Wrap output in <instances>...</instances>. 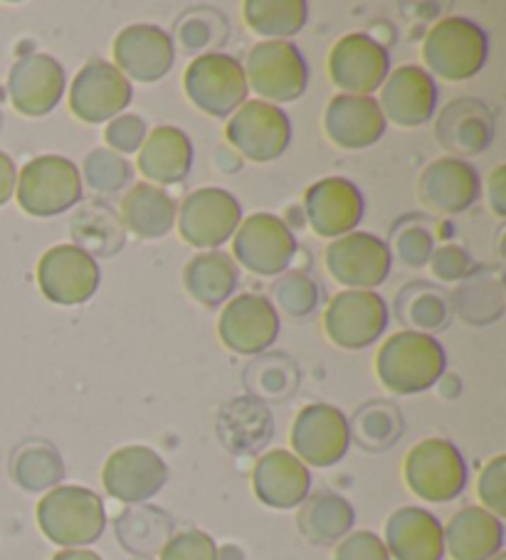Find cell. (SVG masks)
<instances>
[{
    "instance_id": "cell-1",
    "label": "cell",
    "mask_w": 506,
    "mask_h": 560,
    "mask_svg": "<svg viewBox=\"0 0 506 560\" xmlns=\"http://www.w3.org/2000/svg\"><path fill=\"white\" fill-rule=\"evenodd\" d=\"M376 378L393 395H417L435 388L447 371V353L435 336L395 331L376 351Z\"/></svg>"
},
{
    "instance_id": "cell-2",
    "label": "cell",
    "mask_w": 506,
    "mask_h": 560,
    "mask_svg": "<svg viewBox=\"0 0 506 560\" xmlns=\"http://www.w3.org/2000/svg\"><path fill=\"white\" fill-rule=\"evenodd\" d=\"M423 70L445 82H467L490 60V35L470 18L447 15L425 33L421 45Z\"/></svg>"
},
{
    "instance_id": "cell-3",
    "label": "cell",
    "mask_w": 506,
    "mask_h": 560,
    "mask_svg": "<svg viewBox=\"0 0 506 560\" xmlns=\"http://www.w3.org/2000/svg\"><path fill=\"white\" fill-rule=\"evenodd\" d=\"M37 526L55 546L84 548L102 538L106 509L96 491L77 485H60L37 501Z\"/></svg>"
},
{
    "instance_id": "cell-4",
    "label": "cell",
    "mask_w": 506,
    "mask_h": 560,
    "mask_svg": "<svg viewBox=\"0 0 506 560\" xmlns=\"http://www.w3.org/2000/svg\"><path fill=\"white\" fill-rule=\"evenodd\" d=\"M82 176L70 159L35 156L18 171L15 200L25 215L53 218L82 202Z\"/></svg>"
},
{
    "instance_id": "cell-5",
    "label": "cell",
    "mask_w": 506,
    "mask_h": 560,
    "mask_svg": "<svg viewBox=\"0 0 506 560\" xmlns=\"http://www.w3.org/2000/svg\"><path fill=\"white\" fill-rule=\"evenodd\" d=\"M248 92L267 104H291L304 96L309 86V65L291 40H262L250 47L242 65Z\"/></svg>"
},
{
    "instance_id": "cell-6",
    "label": "cell",
    "mask_w": 506,
    "mask_h": 560,
    "mask_svg": "<svg viewBox=\"0 0 506 560\" xmlns=\"http://www.w3.org/2000/svg\"><path fill=\"white\" fill-rule=\"evenodd\" d=\"M403 479L417 499L427 504H447L467 489L470 467L450 440L427 438L405 455Z\"/></svg>"
},
{
    "instance_id": "cell-7",
    "label": "cell",
    "mask_w": 506,
    "mask_h": 560,
    "mask_svg": "<svg viewBox=\"0 0 506 560\" xmlns=\"http://www.w3.org/2000/svg\"><path fill=\"white\" fill-rule=\"evenodd\" d=\"M230 257L257 277H279L297 257V237L285 220L272 212H252L232 235Z\"/></svg>"
},
{
    "instance_id": "cell-8",
    "label": "cell",
    "mask_w": 506,
    "mask_h": 560,
    "mask_svg": "<svg viewBox=\"0 0 506 560\" xmlns=\"http://www.w3.org/2000/svg\"><path fill=\"white\" fill-rule=\"evenodd\" d=\"M391 308L378 292L344 289L329 299L321 316L326 339L344 351H364L386 334Z\"/></svg>"
},
{
    "instance_id": "cell-9",
    "label": "cell",
    "mask_w": 506,
    "mask_h": 560,
    "mask_svg": "<svg viewBox=\"0 0 506 560\" xmlns=\"http://www.w3.org/2000/svg\"><path fill=\"white\" fill-rule=\"evenodd\" d=\"M183 92L200 114L228 119L240 104L248 102V82L242 65L226 52L193 57L183 70Z\"/></svg>"
},
{
    "instance_id": "cell-10",
    "label": "cell",
    "mask_w": 506,
    "mask_h": 560,
    "mask_svg": "<svg viewBox=\"0 0 506 560\" xmlns=\"http://www.w3.org/2000/svg\"><path fill=\"white\" fill-rule=\"evenodd\" d=\"M226 143L242 161L272 163L291 143V121L281 106L262 100H248L226 119Z\"/></svg>"
},
{
    "instance_id": "cell-11",
    "label": "cell",
    "mask_w": 506,
    "mask_h": 560,
    "mask_svg": "<svg viewBox=\"0 0 506 560\" xmlns=\"http://www.w3.org/2000/svg\"><path fill=\"white\" fill-rule=\"evenodd\" d=\"M240 222L242 208L238 198L218 186L193 190L176 212L179 237L200 253H210L230 243Z\"/></svg>"
},
{
    "instance_id": "cell-12",
    "label": "cell",
    "mask_w": 506,
    "mask_h": 560,
    "mask_svg": "<svg viewBox=\"0 0 506 560\" xmlns=\"http://www.w3.org/2000/svg\"><path fill=\"white\" fill-rule=\"evenodd\" d=\"M326 70L338 94L373 96L391 74V52L368 33H348L331 45Z\"/></svg>"
},
{
    "instance_id": "cell-13",
    "label": "cell",
    "mask_w": 506,
    "mask_h": 560,
    "mask_svg": "<svg viewBox=\"0 0 506 560\" xmlns=\"http://www.w3.org/2000/svg\"><path fill=\"white\" fill-rule=\"evenodd\" d=\"M291 455L307 467L326 469L338 465L352 447L348 418L326 402L304 405L289 430Z\"/></svg>"
},
{
    "instance_id": "cell-14",
    "label": "cell",
    "mask_w": 506,
    "mask_h": 560,
    "mask_svg": "<svg viewBox=\"0 0 506 560\" xmlns=\"http://www.w3.org/2000/svg\"><path fill=\"white\" fill-rule=\"evenodd\" d=\"M324 267L338 287L373 292L391 277L393 257L381 237L354 230L331 240L324 249Z\"/></svg>"
},
{
    "instance_id": "cell-15",
    "label": "cell",
    "mask_w": 506,
    "mask_h": 560,
    "mask_svg": "<svg viewBox=\"0 0 506 560\" xmlns=\"http://www.w3.org/2000/svg\"><path fill=\"white\" fill-rule=\"evenodd\" d=\"M35 279L47 302L57 306H80L96 294L102 272L92 255L67 243L45 249L37 262Z\"/></svg>"
},
{
    "instance_id": "cell-16",
    "label": "cell",
    "mask_w": 506,
    "mask_h": 560,
    "mask_svg": "<svg viewBox=\"0 0 506 560\" xmlns=\"http://www.w3.org/2000/svg\"><path fill=\"white\" fill-rule=\"evenodd\" d=\"M134 100V86L126 77L116 70L112 62L94 60L87 62L80 72L74 74L67 92V104L74 119L82 124H110L119 117Z\"/></svg>"
},
{
    "instance_id": "cell-17",
    "label": "cell",
    "mask_w": 506,
    "mask_h": 560,
    "mask_svg": "<svg viewBox=\"0 0 506 560\" xmlns=\"http://www.w3.org/2000/svg\"><path fill=\"white\" fill-rule=\"evenodd\" d=\"M279 314L267 296L248 292L228 299L218 316V339L238 355H260L275 346Z\"/></svg>"
},
{
    "instance_id": "cell-18",
    "label": "cell",
    "mask_w": 506,
    "mask_h": 560,
    "mask_svg": "<svg viewBox=\"0 0 506 560\" xmlns=\"http://www.w3.org/2000/svg\"><path fill=\"white\" fill-rule=\"evenodd\" d=\"M301 212L311 233L324 240H336L354 233L361 225L366 200L356 183L342 176L321 178L304 190Z\"/></svg>"
},
{
    "instance_id": "cell-19",
    "label": "cell",
    "mask_w": 506,
    "mask_h": 560,
    "mask_svg": "<svg viewBox=\"0 0 506 560\" xmlns=\"http://www.w3.org/2000/svg\"><path fill=\"white\" fill-rule=\"evenodd\" d=\"M169 481V467L159 452L143 444H126L114 450L102 467V485L122 504H146Z\"/></svg>"
},
{
    "instance_id": "cell-20",
    "label": "cell",
    "mask_w": 506,
    "mask_h": 560,
    "mask_svg": "<svg viewBox=\"0 0 506 560\" xmlns=\"http://www.w3.org/2000/svg\"><path fill=\"white\" fill-rule=\"evenodd\" d=\"M112 65L129 82L156 84L173 70L176 47H173L171 33H165L163 27L136 23L116 33L112 43Z\"/></svg>"
},
{
    "instance_id": "cell-21",
    "label": "cell",
    "mask_w": 506,
    "mask_h": 560,
    "mask_svg": "<svg viewBox=\"0 0 506 560\" xmlns=\"http://www.w3.org/2000/svg\"><path fill=\"white\" fill-rule=\"evenodd\" d=\"M386 124L415 129L435 117L437 84L421 65H401L386 77L376 96Z\"/></svg>"
},
{
    "instance_id": "cell-22",
    "label": "cell",
    "mask_w": 506,
    "mask_h": 560,
    "mask_svg": "<svg viewBox=\"0 0 506 560\" xmlns=\"http://www.w3.org/2000/svg\"><path fill=\"white\" fill-rule=\"evenodd\" d=\"M67 90L62 65L53 55L31 52L23 55L8 74V96L18 114L27 119L47 117Z\"/></svg>"
},
{
    "instance_id": "cell-23",
    "label": "cell",
    "mask_w": 506,
    "mask_h": 560,
    "mask_svg": "<svg viewBox=\"0 0 506 560\" xmlns=\"http://www.w3.org/2000/svg\"><path fill=\"white\" fill-rule=\"evenodd\" d=\"M496 137V117L492 106L476 96H460L440 112L435 121V139L450 159L467 161L480 156Z\"/></svg>"
},
{
    "instance_id": "cell-24",
    "label": "cell",
    "mask_w": 506,
    "mask_h": 560,
    "mask_svg": "<svg viewBox=\"0 0 506 560\" xmlns=\"http://www.w3.org/2000/svg\"><path fill=\"white\" fill-rule=\"evenodd\" d=\"M480 173L460 159L442 156L427 163L417 178V200L435 215H460L480 200Z\"/></svg>"
},
{
    "instance_id": "cell-25",
    "label": "cell",
    "mask_w": 506,
    "mask_h": 560,
    "mask_svg": "<svg viewBox=\"0 0 506 560\" xmlns=\"http://www.w3.org/2000/svg\"><path fill=\"white\" fill-rule=\"evenodd\" d=\"M326 139L342 151H364L383 139L388 124L376 96L336 94L324 109Z\"/></svg>"
},
{
    "instance_id": "cell-26",
    "label": "cell",
    "mask_w": 506,
    "mask_h": 560,
    "mask_svg": "<svg viewBox=\"0 0 506 560\" xmlns=\"http://www.w3.org/2000/svg\"><path fill=\"white\" fill-rule=\"evenodd\" d=\"M252 491L269 509H297L311 494V471L289 450L262 452L252 467Z\"/></svg>"
},
{
    "instance_id": "cell-27",
    "label": "cell",
    "mask_w": 506,
    "mask_h": 560,
    "mask_svg": "<svg viewBox=\"0 0 506 560\" xmlns=\"http://www.w3.org/2000/svg\"><path fill=\"white\" fill-rule=\"evenodd\" d=\"M193 168V143L188 133L163 124L146 133V141L136 153V171L143 176V183L151 186H179L188 178Z\"/></svg>"
},
{
    "instance_id": "cell-28",
    "label": "cell",
    "mask_w": 506,
    "mask_h": 560,
    "mask_svg": "<svg viewBox=\"0 0 506 560\" xmlns=\"http://www.w3.org/2000/svg\"><path fill=\"white\" fill-rule=\"evenodd\" d=\"M216 432L230 455H260L275 438V418H272L265 402L250 398V395H240L220 408Z\"/></svg>"
},
{
    "instance_id": "cell-29",
    "label": "cell",
    "mask_w": 506,
    "mask_h": 560,
    "mask_svg": "<svg viewBox=\"0 0 506 560\" xmlns=\"http://www.w3.org/2000/svg\"><path fill=\"white\" fill-rule=\"evenodd\" d=\"M383 544L395 560H442L445 538L440 518L421 506L395 509L386 521Z\"/></svg>"
},
{
    "instance_id": "cell-30",
    "label": "cell",
    "mask_w": 506,
    "mask_h": 560,
    "mask_svg": "<svg viewBox=\"0 0 506 560\" xmlns=\"http://www.w3.org/2000/svg\"><path fill=\"white\" fill-rule=\"evenodd\" d=\"M442 538L452 560H492L504 548V521L482 506H462L442 526Z\"/></svg>"
},
{
    "instance_id": "cell-31",
    "label": "cell",
    "mask_w": 506,
    "mask_h": 560,
    "mask_svg": "<svg viewBox=\"0 0 506 560\" xmlns=\"http://www.w3.org/2000/svg\"><path fill=\"white\" fill-rule=\"evenodd\" d=\"M176 212L179 202L169 190L143 180L131 186L119 206L126 235L131 233L139 240H161L176 230Z\"/></svg>"
},
{
    "instance_id": "cell-32",
    "label": "cell",
    "mask_w": 506,
    "mask_h": 560,
    "mask_svg": "<svg viewBox=\"0 0 506 560\" xmlns=\"http://www.w3.org/2000/svg\"><path fill=\"white\" fill-rule=\"evenodd\" d=\"M452 299V312L470 326H490L504 316V272L499 265H476L470 269Z\"/></svg>"
},
{
    "instance_id": "cell-33",
    "label": "cell",
    "mask_w": 506,
    "mask_h": 560,
    "mask_svg": "<svg viewBox=\"0 0 506 560\" xmlns=\"http://www.w3.org/2000/svg\"><path fill=\"white\" fill-rule=\"evenodd\" d=\"M393 314L405 331L435 336L452 324V299L433 282H407L393 299Z\"/></svg>"
},
{
    "instance_id": "cell-34",
    "label": "cell",
    "mask_w": 506,
    "mask_h": 560,
    "mask_svg": "<svg viewBox=\"0 0 506 560\" xmlns=\"http://www.w3.org/2000/svg\"><path fill=\"white\" fill-rule=\"evenodd\" d=\"M240 282V267L228 253L210 249V253L193 255L183 267V287L188 296L206 308H218L232 299Z\"/></svg>"
},
{
    "instance_id": "cell-35",
    "label": "cell",
    "mask_w": 506,
    "mask_h": 560,
    "mask_svg": "<svg viewBox=\"0 0 506 560\" xmlns=\"http://www.w3.org/2000/svg\"><path fill=\"white\" fill-rule=\"evenodd\" d=\"M70 235L72 245L84 249L94 259L119 255L126 245V230L119 210H114L104 200H87L72 212Z\"/></svg>"
},
{
    "instance_id": "cell-36",
    "label": "cell",
    "mask_w": 506,
    "mask_h": 560,
    "mask_svg": "<svg viewBox=\"0 0 506 560\" xmlns=\"http://www.w3.org/2000/svg\"><path fill=\"white\" fill-rule=\"evenodd\" d=\"M354 506L348 499L334 491H317L299 504L297 526L299 534L314 546L338 544L354 528Z\"/></svg>"
},
{
    "instance_id": "cell-37",
    "label": "cell",
    "mask_w": 506,
    "mask_h": 560,
    "mask_svg": "<svg viewBox=\"0 0 506 560\" xmlns=\"http://www.w3.org/2000/svg\"><path fill=\"white\" fill-rule=\"evenodd\" d=\"M299 365L287 353L265 351L252 359L242 371V383L250 398L269 405H281L291 400L299 390Z\"/></svg>"
},
{
    "instance_id": "cell-38",
    "label": "cell",
    "mask_w": 506,
    "mask_h": 560,
    "mask_svg": "<svg viewBox=\"0 0 506 560\" xmlns=\"http://www.w3.org/2000/svg\"><path fill=\"white\" fill-rule=\"evenodd\" d=\"M114 534L126 553L153 558L173 536V518L159 506L136 504L114 521Z\"/></svg>"
},
{
    "instance_id": "cell-39",
    "label": "cell",
    "mask_w": 506,
    "mask_h": 560,
    "mask_svg": "<svg viewBox=\"0 0 506 560\" xmlns=\"http://www.w3.org/2000/svg\"><path fill=\"white\" fill-rule=\"evenodd\" d=\"M230 21L212 5L186 8L173 23V47L188 57L218 52L230 40Z\"/></svg>"
},
{
    "instance_id": "cell-40",
    "label": "cell",
    "mask_w": 506,
    "mask_h": 560,
    "mask_svg": "<svg viewBox=\"0 0 506 560\" xmlns=\"http://www.w3.org/2000/svg\"><path fill=\"white\" fill-rule=\"evenodd\" d=\"M309 5L304 0H245L242 23L262 40H291L304 31Z\"/></svg>"
},
{
    "instance_id": "cell-41",
    "label": "cell",
    "mask_w": 506,
    "mask_h": 560,
    "mask_svg": "<svg viewBox=\"0 0 506 560\" xmlns=\"http://www.w3.org/2000/svg\"><path fill=\"white\" fill-rule=\"evenodd\" d=\"M11 477L18 487L31 491V494L50 491L60 487L65 479V462L53 442L27 440L13 452Z\"/></svg>"
},
{
    "instance_id": "cell-42",
    "label": "cell",
    "mask_w": 506,
    "mask_h": 560,
    "mask_svg": "<svg viewBox=\"0 0 506 560\" xmlns=\"http://www.w3.org/2000/svg\"><path fill=\"white\" fill-rule=\"evenodd\" d=\"M405 422L398 405L388 400H368L348 420L352 442L364 452H386L403 438Z\"/></svg>"
},
{
    "instance_id": "cell-43",
    "label": "cell",
    "mask_w": 506,
    "mask_h": 560,
    "mask_svg": "<svg viewBox=\"0 0 506 560\" xmlns=\"http://www.w3.org/2000/svg\"><path fill=\"white\" fill-rule=\"evenodd\" d=\"M272 306L277 308V314H287L289 318H304L317 312L321 289L317 279L304 269H287L285 275L275 279V284L269 289Z\"/></svg>"
},
{
    "instance_id": "cell-44",
    "label": "cell",
    "mask_w": 506,
    "mask_h": 560,
    "mask_svg": "<svg viewBox=\"0 0 506 560\" xmlns=\"http://www.w3.org/2000/svg\"><path fill=\"white\" fill-rule=\"evenodd\" d=\"M386 245L391 249V257H395L403 267L423 269L435 249V235L421 215H407L395 222L391 240Z\"/></svg>"
},
{
    "instance_id": "cell-45",
    "label": "cell",
    "mask_w": 506,
    "mask_h": 560,
    "mask_svg": "<svg viewBox=\"0 0 506 560\" xmlns=\"http://www.w3.org/2000/svg\"><path fill=\"white\" fill-rule=\"evenodd\" d=\"M131 163L110 149H94L82 163V186L100 196H114L124 190L131 180Z\"/></svg>"
},
{
    "instance_id": "cell-46",
    "label": "cell",
    "mask_w": 506,
    "mask_h": 560,
    "mask_svg": "<svg viewBox=\"0 0 506 560\" xmlns=\"http://www.w3.org/2000/svg\"><path fill=\"white\" fill-rule=\"evenodd\" d=\"M149 127L146 121L134 112H124L114 117L110 124H104V149H110L119 156H129V153H139L141 143L146 141Z\"/></svg>"
},
{
    "instance_id": "cell-47",
    "label": "cell",
    "mask_w": 506,
    "mask_h": 560,
    "mask_svg": "<svg viewBox=\"0 0 506 560\" xmlns=\"http://www.w3.org/2000/svg\"><path fill=\"white\" fill-rule=\"evenodd\" d=\"M476 497L482 509L490 511L496 518L506 516V457L496 455L486 462L480 479H476Z\"/></svg>"
},
{
    "instance_id": "cell-48",
    "label": "cell",
    "mask_w": 506,
    "mask_h": 560,
    "mask_svg": "<svg viewBox=\"0 0 506 560\" xmlns=\"http://www.w3.org/2000/svg\"><path fill=\"white\" fill-rule=\"evenodd\" d=\"M159 560H218V546L206 530L188 528L173 534L161 548Z\"/></svg>"
},
{
    "instance_id": "cell-49",
    "label": "cell",
    "mask_w": 506,
    "mask_h": 560,
    "mask_svg": "<svg viewBox=\"0 0 506 560\" xmlns=\"http://www.w3.org/2000/svg\"><path fill=\"white\" fill-rule=\"evenodd\" d=\"M427 269L430 275L437 279L440 284H460L462 279L470 275V269L474 267L467 249L455 245V243H442L435 245L430 259H427Z\"/></svg>"
},
{
    "instance_id": "cell-50",
    "label": "cell",
    "mask_w": 506,
    "mask_h": 560,
    "mask_svg": "<svg viewBox=\"0 0 506 560\" xmlns=\"http://www.w3.org/2000/svg\"><path fill=\"white\" fill-rule=\"evenodd\" d=\"M334 560H391L383 538L373 530H354L336 544Z\"/></svg>"
},
{
    "instance_id": "cell-51",
    "label": "cell",
    "mask_w": 506,
    "mask_h": 560,
    "mask_svg": "<svg viewBox=\"0 0 506 560\" xmlns=\"http://www.w3.org/2000/svg\"><path fill=\"white\" fill-rule=\"evenodd\" d=\"M486 202L496 218H506V166L499 163L486 178Z\"/></svg>"
},
{
    "instance_id": "cell-52",
    "label": "cell",
    "mask_w": 506,
    "mask_h": 560,
    "mask_svg": "<svg viewBox=\"0 0 506 560\" xmlns=\"http://www.w3.org/2000/svg\"><path fill=\"white\" fill-rule=\"evenodd\" d=\"M15 180L18 168L13 159L5 151H0V206H5L8 200L15 196Z\"/></svg>"
},
{
    "instance_id": "cell-53",
    "label": "cell",
    "mask_w": 506,
    "mask_h": 560,
    "mask_svg": "<svg viewBox=\"0 0 506 560\" xmlns=\"http://www.w3.org/2000/svg\"><path fill=\"white\" fill-rule=\"evenodd\" d=\"M216 168L222 176H238V173L245 168V161H242L238 151H232L226 143V147L216 149Z\"/></svg>"
},
{
    "instance_id": "cell-54",
    "label": "cell",
    "mask_w": 506,
    "mask_h": 560,
    "mask_svg": "<svg viewBox=\"0 0 506 560\" xmlns=\"http://www.w3.org/2000/svg\"><path fill=\"white\" fill-rule=\"evenodd\" d=\"M53 560H102V556L90 548H62L60 553L53 556Z\"/></svg>"
},
{
    "instance_id": "cell-55",
    "label": "cell",
    "mask_w": 506,
    "mask_h": 560,
    "mask_svg": "<svg viewBox=\"0 0 506 560\" xmlns=\"http://www.w3.org/2000/svg\"><path fill=\"white\" fill-rule=\"evenodd\" d=\"M435 385H440V395L442 398H455V395H460V378L452 373H442V378L437 381Z\"/></svg>"
},
{
    "instance_id": "cell-56",
    "label": "cell",
    "mask_w": 506,
    "mask_h": 560,
    "mask_svg": "<svg viewBox=\"0 0 506 560\" xmlns=\"http://www.w3.org/2000/svg\"><path fill=\"white\" fill-rule=\"evenodd\" d=\"M218 560H245V556L238 546H222L218 548Z\"/></svg>"
},
{
    "instance_id": "cell-57",
    "label": "cell",
    "mask_w": 506,
    "mask_h": 560,
    "mask_svg": "<svg viewBox=\"0 0 506 560\" xmlns=\"http://www.w3.org/2000/svg\"><path fill=\"white\" fill-rule=\"evenodd\" d=\"M131 560H156V558H149V556H134Z\"/></svg>"
},
{
    "instance_id": "cell-58",
    "label": "cell",
    "mask_w": 506,
    "mask_h": 560,
    "mask_svg": "<svg viewBox=\"0 0 506 560\" xmlns=\"http://www.w3.org/2000/svg\"><path fill=\"white\" fill-rule=\"evenodd\" d=\"M492 560H506V556L504 553H496Z\"/></svg>"
}]
</instances>
